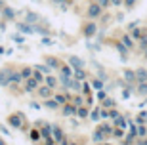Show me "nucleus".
I'll use <instances>...</instances> for the list:
<instances>
[{"label": "nucleus", "mask_w": 147, "mask_h": 145, "mask_svg": "<svg viewBox=\"0 0 147 145\" xmlns=\"http://www.w3.org/2000/svg\"><path fill=\"white\" fill-rule=\"evenodd\" d=\"M25 23H29V25H36V23H42V17L38 16V13H33V11H27Z\"/></svg>", "instance_id": "423d86ee"}, {"label": "nucleus", "mask_w": 147, "mask_h": 145, "mask_svg": "<svg viewBox=\"0 0 147 145\" xmlns=\"http://www.w3.org/2000/svg\"><path fill=\"white\" fill-rule=\"evenodd\" d=\"M50 2H55V4H63L65 0H50Z\"/></svg>", "instance_id": "37998d69"}, {"label": "nucleus", "mask_w": 147, "mask_h": 145, "mask_svg": "<svg viewBox=\"0 0 147 145\" xmlns=\"http://www.w3.org/2000/svg\"><path fill=\"white\" fill-rule=\"evenodd\" d=\"M122 76H124V80H126V84H134V82H136V71L124 69V73H122Z\"/></svg>", "instance_id": "ddd939ff"}, {"label": "nucleus", "mask_w": 147, "mask_h": 145, "mask_svg": "<svg viewBox=\"0 0 147 145\" xmlns=\"http://www.w3.org/2000/svg\"><path fill=\"white\" fill-rule=\"evenodd\" d=\"M52 134H54L55 143H65V136H63V132H61L59 126H52Z\"/></svg>", "instance_id": "20e7f679"}, {"label": "nucleus", "mask_w": 147, "mask_h": 145, "mask_svg": "<svg viewBox=\"0 0 147 145\" xmlns=\"http://www.w3.org/2000/svg\"><path fill=\"white\" fill-rule=\"evenodd\" d=\"M33 76L36 78L38 82H44V75H42V71H38V69H33Z\"/></svg>", "instance_id": "cd10ccee"}, {"label": "nucleus", "mask_w": 147, "mask_h": 145, "mask_svg": "<svg viewBox=\"0 0 147 145\" xmlns=\"http://www.w3.org/2000/svg\"><path fill=\"white\" fill-rule=\"evenodd\" d=\"M98 4L105 10V8H109V6H111V2H109V0H98Z\"/></svg>", "instance_id": "c9c22d12"}, {"label": "nucleus", "mask_w": 147, "mask_h": 145, "mask_svg": "<svg viewBox=\"0 0 147 145\" xmlns=\"http://www.w3.org/2000/svg\"><path fill=\"white\" fill-rule=\"evenodd\" d=\"M96 32H98V27H96V23H94V21H90L86 27H84V36H86V38H92Z\"/></svg>", "instance_id": "1a4fd4ad"}, {"label": "nucleus", "mask_w": 147, "mask_h": 145, "mask_svg": "<svg viewBox=\"0 0 147 145\" xmlns=\"http://www.w3.org/2000/svg\"><path fill=\"white\" fill-rule=\"evenodd\" d=\"M145 57H147V48H145Z\"/></svg>", "instance_id": "c03bdc74"}, {"label": "nucleus", "mask_w": 147, "mask_h": 145, "mask_svg": "<svg viewBox=\"0 0 147 145\" xmlns=\"http://www.w3.org/2000/svg\"><path fill=\"white\" fill-rule=\"evenodd\" d=\"M101 11H103V8L99 4H90V8H88V16L92 17V19H96V17L101 16Z\"/></svg>", "instance_id": "39448f33"}, {"label": "nucleus", "mask_w": 147, "mask_h": 145, "mask_svg": "<svg viewBox=\"0 0 147 145\" xmlns=\"http://www.w3.org/2000/svg\"><path fill=\"white\" fill-rule=\"evenodd\" d=\"M122 2H124V6H126V8H132V6L136 4V0H122Z\"/></svg>", "instance_id": "a19ab883"}, {"label": "nucleus", "mask_w": 147, "mask_h": 145, "mask_svg": "<svg viewBox=\"0 0 147 145\" xmlns=\"http://www.w3.org/2000/svg\"><path fill=\"white\" fill-rule=\"evenodd\" d=\"M59 69H61V75H67V76H73V73H71V69H69V67H67V65H61Z\"/></svg>", "instance_id": "2f4dec72"}, {"label": "nucleus", "mask_w": 147, "mask_h": 145, "mask_svg": "<svg viewBox=\"0 0 147 145\" xmlns=\"http://www.w3.org/2000/svg\"><path fill=\"white\" fill-rule=\"evenodd\" d=\"M25 80H27V82H25V90H27V92H33V90H36V88H38V80L34 78L33 75L29 76V78H25Z\"/></svg>", "instance_id": "9d476101"}, {"label": "nucleus", "mask_w": 147, "mask_h": 145, "mask_svg": "<svg viewBox=\"0 0 147 145\" xmlns=\"http://www.w3.org/2000/svg\"><path fill=\"white\" fill-rule=\"evenodd\" d=\"M136 134L140 136V138H145V136H147V128L143 126V124H138V128H136Z\"/></svg>", "instance_id": "a878e982"}, {"label": "nucleus", "mask_w": 147, "mask_h": 145, "mask_svg": "<svg viewBox=\"0 0 147 145\" xmlns=\"http://www.w3.org/2000/svg\"><path fill=\"white\" fill-rule=\"evenodd\" d=\"M99 130H101V132H103L105 136H107V138H109L111 134H113V126H111V124H101V126H98Z\"/></svg>", "instance_id": "4be33fe9"}, {"label": "nucleus", "mask_w": 147, "mask_h": 145, "mask_svg": "<svg viewBox=\"0 0 147 145\" xmlns=\"http://www.w3.org/2000/svg\"><path fill=\"white\" fill-rule=\"evenodd\" d=\"M76 117L78 118H86L88 117V109L84 107V105H78V107H76Z\"/></svg>", "instance_id": "aec40b11"}, {"label": "nucleus", "mask_w": 147, "mask_h": 145, "mask_svg": "<svg viewBox=\"0 0 147 145\" xmlns=\"http://www.w3.org/2000/svg\"><path fill=\"white\" fill-rule=\"evenodd\" d=\"M61 111H63L65 117H73V115H76V105H73V103H63V105H61Z\"/></svg>", "instance_id": "0eeeda50"}, {"label": "nucleus", "mask_w": 147, "mask_h": 145, "mask_svg": "<svg viewBox=\"0 0 147 145\" xmlns=\"http://www.w3.org/2000/svg\"><path fill=\"white\" fill-rule=\"evenodd\" d=\"M36 90H38V96L42 97V99H48V97H52V96H54V88H50L48 84H44V86L36 88Z\"/></svg>", "instance_id": "7ed1b4c3"}, {"label": "nucleus", "mask_w": 147, "mask_h": 145, "mask_svg": "<svg viewBox=\"0 0 147 145\" xmlns=\"http://www.w3.org/2000/svg\"><path fill=\"white\" fill-rule=\"evenodd\" d=\"M0 4H2V0H0ZM2 6H4V4H2Z\"/></svg>", "instance_id": "a18cd8bd"}, {"label": "nucleus", "mask_w": 147, "mask_h": 145, "mask_svg": "<svg viewBox=\"0 0 147 145\" xmlns=\"http://www.w3.org/2000/svg\"><path fill=\"white\" fill-rule=\"evenodd\" d=\"M11 82H13V84H21V82H23L21 73H17V71H11Z\"/></svg>", "instance_id": "412c9836"}, {"label": "nucleus", "mask_w": 147, "mask_h": 145, "mask_svg": "<svg viewBox=\"0 0 147 145\" xmlns=\"http://www.w3.org/2000/svg\"><path fill=\"white\" fill-rule=\"evenodd\" d=\"M8 122L13 126V128H25V117L23 115H10V118H8Z\"/></svg>", "instance_id": "f257e3e1"}, {"label": "nucleus", "mask_w": 147, "mask_h": 145, "mask_svg": "<svg viewBox=\"0 0 147 145\" xmlns=\"http://www.w3.org/2000/svg\"><path fill=\"white\" fill-rule=\"evenodd\" d=\"M11 38H13V42H19V44H21L23 40H25V38H23L21 34H13V36H11Z\"/></svg>", "instance_id": "ea45409f"}, {"label": "nucleus", "mask_w": 147, "mask_h": 145, "mask_svg": "<svg viewBox=\"0 0 147 145\" xmlns=\"http://www.w3.org/2000/svg\"><path fill=\"white\" fill-rule=\"evenodd\" d=\"M69 65H71L73 69H84V61L80 57H76V55H71L69 57Z\"/></svg>", "instance_id": "9b49d317"}, {"label": "nucleus", "mask_w": 147, "mask_h": 145, "mask_svg": "<svg viewBox=\"0 0 147 145\" xmlns=\"http://www.w3.org/2000/svg\"><path fill=\"white\" fill-rule=\"evenodd\" d=\"M44 105H46L48 109H57V107H61L59 103H57V101L54 99V96H52V97H48V99H44Z\"/></svg>", "instance_id": "f3484780"}, {"label": "nucleus", "mask_w": 147, "mask_h": 145, "mask_svg": "<svg viewBox=\"0 0 147 145\" xmlns=\"http://www.w3.org/2000/svg\"><path fill=\"white\" fill-rule=\"evenodd\" d=\"M82 103H84L82 96H75V97H73V105H76V107H78V105H82Z\"/></svg>", "instance_id": "473e14b6"}, {"label": "nucleus", "mask_w": 147, "mask_h": 145, "mask_svg": "<svg viewBox=\"0 0 147 145\" xmlns=\"http://www.w3.org/2000/svg\"><path fill=\"white\" fill-rule=\"evenodd\" d=\"M122 134H124V130L117 126V130H113V134H111V136H115V138H122Z\"/></svg>", "instance_id": "72a5a7b5"}, {"label": "nucleus", "mask_w": 147, "mask_h": 145, "mask_svg": "<svg viewBox=\"0 0 147 145\" xmlns=\"http://www.w3.org/2000/svg\"><path fill=\"white\" fill-rule=\"evenodd\" d=\"M40 136H44V140L48 141V143H55V141L52 140V126H48V124H44V126H42Z\"/></svg>", "instance_id": "6e6552de"}, {"label": "nucleus", "mask_w": 147, "mask_h": 145, "mask_svg": "<svg viewBox=\"0 0 147 145\" xmlns=\"http://www.w3.org/2000/svg\"><path fill=\"white\" fill-rule=\"evenodd\" d=\"M103 105H105V107H111V109H113V107H115V101H113V99H107V97H105V99H103Z\"/></svg>", "instance_id": "e433bc0d"}, {"label": "nucleus", "mask_w": 147, "mask_h": 145, "mask_svg": "<svg viewBox=\"0 0 147 145\" xmlns=\"http://www.w3.org/2000/svg\"><path fill=\"white\" fill-rule=\"evenodd\" d=\"M31 75H33V69H31V67H23L21 69V76L23 78H29Z\"/></svg>", "instance_id": "c85d7f7f"}, {"label": "nucleus", "mask_w": 147, "mask_h": 145, "mask_svg": "<svg viewBox=\"0 0 147 145\" xmlns=\"http://www.w3.org/2000/svg\"><path fill=\"white\" fill-rule=\"evenodd\" d=\"M136 82H147V71L145 69L136 71Z\"/></svg>", "instance_id": "2eb2a0df"}, {"label": "nucleus", "mask_w": 147, "mask_h": 145, "mask_svg": "<svg viewBox=\"0 0 147 145\" xmlns=\"http://www.w3.org/2000/svg\"><path fill=\"white\" fill-rule=\"evenodd\" d=\"M73 78H76V80H84V78H86V71H84V69H75Z\"/></svg>", "instance_id": "5701e85b"}, {"label": "nucleus", "mask_w": 147, "mask_h": 145, "mask_svg": "<svg viewBox=\"0 0 147 145\" xmlns=\"http://www.w3.org/2000/svg\"><path fill=\"white\" fill-rule=\"evenodd\" d=\"M44 61H46V65H48V67H52V69H59V67H61L59 59L54 57V55H46V59H44Z\"/></svg>", "instance_id": "f8f14e48"}, {"label": "nucleus", "mask_w": 147, "mask_h": 145, "mask_svg": "<svg viewBox=\"0 0 147 145\" xmlns=\"http://www.w3.org/2000/svg\"><path fill=\"white\" fill-rule=\"evenodd\" d=\"M54 99H55L57 103H59V105H63V103H67L69 96H67V94H65V96H63V94H54Z\"/></svg>", "instance_id": "b1692460"}, {"label": "nucleus", "mask_w": 147, "mask_h": 145, "mask_svg": "<svg viewBox=\"0 0 147 145\" xmlns=\"http://www.w3.org/2000/svg\"><path fill=\"white\" fill-rule=\"evenodd\" d=\"M117 50H119L120 54H122V55H124V57H126V54H128V48H126V46H124V44H122V42H120V44H117Z\"/></svg>", "instance_id": "7c9ffc66"}, {"label": "nucleus", "mask_w": 147, "mask_h": 145, "mask_svg": "<svg viewBox=\"0 0 147 145\" xmlns=\"http://www.w3.org/2000/svg\"><path fill=\"white\" fill-rule=\"evenodd\" d=\"M92 86H94V88H96V90H101V88H103V82L99 80V78H96V80H94V82H92Z\"/></svg>", "instance_id": "f704fd0d"}, {"label": "nucleus", "mask_w": 147, "mask_h": 145, "mask_svg": "<svg viewBox=\"0 0 147 145\" xmlns=\"http://www.w3.org/2000/svg\"><path fill=\"white\" fill-rule=\"evenodd\" d=\"M92 140H94V141H98V143H101V141L107 140V136H105L99 128H96V130H94V134H92Z\"/></svg>", "instance_id": "4468645a"}, {"label": "nucleus", "mask_w": 147, "mask_h": 145, "mask_svg": "<svg viewBox=\"0 0 147 145\" xmlns=\"http://www.w3.org/2000/svg\"><path fill=\"white\" fill-rule=\"evenodd\" d=\"M11 84V69L0 71V86H10Z\"/></svg>", "instance_id": "f03ea898"}, {"label": "nucleus", "mask_w": 147, "mask_h": 145, "mask_svg": "<svg viewBox=\"0 0 147 145\" xmlns=\"http://www.w3.org/2000/svg\"><path fill=\"white\" fill-rule=\"evenodd\" d=\"M90 118H92V120H98V118H99V109L92 111V113H90Z\"/></svg>", "instance_id": "4c0bfd02"}, {"label": "nucleus", "mask_w": 147, "mask_h": 145, "mask_svg": "<svg viewBox=\"0 0 147 145\" xmlns=\"http://www.w3.org/2000/svg\"><path fill=\"white\" fill-rule=\"evenodd\" d=\"M109 2H111L113 6H120V4H122V0H109Z\"/></svg>", "instance_id": "79ce46f5"}, {"label": "nucleus", "mask_w": 147, "mask_h": 145, "mask_svg": "<svg viewBox=\"0 0 147 145\" xmlns=\"http://www.w3.org/2000/svg\"><path fill=\"white\" fill-rule=\"evenodd\" d=\"M40 138V132L38 130H31V140H38Z\"/></svg>", "instance_id": "58836bf2"}, {"label": "nucleus", "mask_w": 147, "mask_h": 145, "mask_svg": "<svg viewBox=\"0 0 147 145\" xmlns=\"http://www.w3.org/2000/svg\"><path fill=\"white\" fill-rule=\"evenodd\" d=\"M17 29L23 32H33V27L29 25V23H17Z\"/></svg>", "instance_id": "393cba45"}, {"label": "nucleus", "mask_w": 147, "mask_h": 145, "mask_svg": "<svg viewBox=\"0 0 147 145\" xmlns=\"http://www.w3.org/2000/svg\"><path fill=\"white\" fill-rule=\"evenodd\" d=\"M44 84H48L50 88H55V86H57V78H55V76L46 75V76H44Z\"/></svg>", "instance_id": "a211bd4d"}, {"label": "nucleus", "mask_w": 147, "mask_h": 145, "mask_svg": "<svg viewBox=\"0 0 147 145\" xmlns=\"http://www.w3.org/2000/svg\"><path fill=\"white\" fill-rule=\"evenodd\" d=\"M36 69H38V71H42V73H46V75H50V71H52V67H48V65L44 63V65H36Z\"/></svg>", "instance_id": "c756f323"}, {"label": "nucleus", "mask_w": 147, "mask_h": 145, "mask_svg": "<svg viewBox=\"0 0 147 145\" xmlns=\"http://www.w3.org/2000/svg\"><path fill=\"white\" fill-rule=\"evenodd\" d=\"M120 42L124 44L126 48L130 50L132 46H134V40H132V34H122V38H120Z\"/></svg>", "instance_id": "dca6fc26"}, {"label": "nucleus", "mask_w": 147, "mask_h": 145, "mask_svg": "<svg viewBox=\"0 0 147 145\" xmlns=\"http://www.w3.org/2000/svg\"><path fill=\"white\" fill-rule=\"evenodd\" d=\"M138 94L147 96V82H140V84H138Z\"/></svg>", "instance_id": "bb28decb"}, {"label": "nucleus", "mask_w": 147, "mask_h": 145, "mask_svg": "<svg viewBox=\"0 0 147 145\" xmlns=\"http://www.w3.org/2000/svg\"><path fill=\"white\" fill-rule=\"evenodd\" d=\"M2 13H4V17H8V19H13V17H16V11L11 10V8H8V6H2Z\"/></svg>", "instance_id": "6ab92c4d"}]
</instances>
